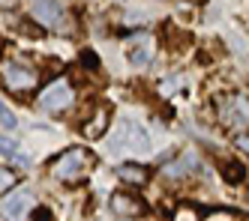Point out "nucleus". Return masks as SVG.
I'll list each match as a JSON object with an SVG mask.
<instances>
[{
    "mask_svg": "<svg viewBox=\"0 0 249 221\" xmlns=\"http://www.w3.org/2000/svg\"><path fill=\"white\" fill-rule=\"evenodd\" d=\"M108 150H111V153H147V150H150V138H147V132H144L138 123L123 120L120 128L111 135Z\"/></svg>",
    "mask_w": 249,
    "mask_h": 221,
    "instance_id": "obj_1",
    "label": "nucleus"
},
{
    "mask_svg": "<svg viewBox=\"0 0 249 221\" xmlns=\"http://www.w3.org/2000/svg\"><path fill=\"white\" fill-rule=\"evenodd\" d=\"M93 156L81 150V146H72V150H66L54 164H51V176L60 179V182H69V179H78L87 168H90Z\"/></svg>",
    "mask_w": 249,
    "mask_h": 221,
    "instance_id": "obj_2",
    "label": "nucleus"
},
{
    "mask_svg": "<svg viewBox=\"0 0 249 221\" xmlns=\"http://www.w3.org/2000/svg\"><path fill=\"white\" fill-rule=\"evenodd\" d=\"M72 102H75V93H72V87H69L66 78L51 81L48 87H42V93H39V105L48 108V110H63Z\"/></svg>",
    "mask_w": 249,
    "mask_h": 221,
    "instance_id": "obj_3",
    "label": "nucleus"
},
{
    "mask_svg": "<svg viewBox=\"0 0 249 221\" xmlns=\"http://www.w3.org/2000/svg\"><path fill=\"white\" fill-rule=\"evenodd\" d=\"M30 206H36V197H33V191L27 189H18V191H12L3 204H0V215L9 218V221H18L30 212Z\"/></svg>",
    "mask_w": 249,
    "mask_h": 221,
    "instance_id": "obj_4",
    "label": "nucleus"
},
{
    "mask_svg": "<svg viewBox=\"0 0 249 221\" xmlns=\"http://www.w3.org/2000/svg\"><path fill=\"white\" fill-rule=\"evenodd\" d=\"M3 81H6V87L9 90H33L36 87V72L33 69H27L24 63H6L3 66Z\"/></svg>",
    "mask_w": 249,
    "mask_h": 221,
    "instance_id": "obj_5",
    "label": "nucleus"
},
{
    "mask_svg": "<svg viewBox=\"0 0 249 221\" xmlns=\"http://www.w3.org/2000/svg\"><path fill=\"white\" fill-rule=\"evenodd\" d=\"M30 15H33V21H39L42 27H57L63 21V9H60L57 0H36Z\"/></svg>",
    "mask_w": 249,
    "mask_h": 221,
    "instance_id": "obj_6",
    "label": "nucleus"
},
{
    "mask_svg": "<svg viewBox=\"0 0 249 221\" xmlns=\"http://www.w3.org/2000/svg\"><path fill=\"white\" fill-rule=\"evenodd\" d=\"M0 153H3L6 158H12V161H18V164H30V156L21 150V143L15 141V138L0 135Z\"/></svg>",
    "mask_w": 249,
    "mask_h": 221,
    "instance_id": "obj_7",
    "label": "nucleus"
},
{
    "mask_svg": "<svg viewBox=\"0 0 249 221\" xmlns=\"http://www.w3.org/2000/svg\"><path fill=\"white\" fill-rule=\"evenodd\" d=\"M111 209L120 215H138L141 212V200L129 197V194H114L111 197Z\"/></svg>",
    "mask_w": 249,
    "mask_h": 221,
    "instance_id": "obj_8",
    "label": "nucleus"
},
{
    "mask_svg": "<svg viewBox=\"0 0 249 221\" xmlns=\"http://www.w3.org/2000/svg\"><path fill=\"white\" fill-rule=\"evenodd\" d=\"M120 179L132 182V186H144L147 182V168H141V164H120Z\"/></svg>",
    "mask_w": 249,
    "mask_h": 221,
    "instance_id": "obj_9",
    "label": "nucleus"
},
{
    "mask_svg": "<svg viewBox=\"0 0 249 221\" xmlns=\"http://www.w3.org/2000/svg\"><path fill=\"white\" fill-rule=\"evenodd\" d=\"M222 179L228 182V186H240V182L246 179V168L240 161H225L222 164Z\"/></svg>",
    "mask_w": 249,
    "mask_h": 221,
    "instance_id": "obj_10",
    "label": "nucleus"
},
{
    "mask_svg": "<svg viewBox=\"0 0 249 221\" xmlns=\"http://www.w3.org/2000/svg\"><path fill=\"white\" fill-rule=\"evenodd\" d=\"M129 63L132 66H147L150 63V45L144 42V36H141V42L129 48Z\"/></svg>",
    "mask_w": 249,
    "mask_h": 221,
    "instance_id": "obj_11",
    "label": "nucleus"
},
{
    "mask_svg": "<svg viewBox=\"0 0 249 221\" xmlns=\"http://www.w3.org/2000/svg\"><path fill=\"white\" fill-rule=\"evenodd\" d=\"M201 221H240V215L231 212V209H210Z\"/></svg>",
    "mask_w": 249,
    "mask_h": 221,
    "instance_id": "obj_12",
    "label": "nucleus"
},
{
    "mask_svg": "<svg viewBox=\"0 0 249 221\" xmlns=\"http://www.w3.org/2000/svg\"><path fill=\"white\" fill-rule=\"evenodd\" d=\"M174 221H201V218H198V212H195L192 206H180L177 215H174Z\"/></svg>",
    "mask_w": 249,
    "mask_h": 221,
    "instance_id": "obj_13",
    "label": "nucleus"
},
{
    "mask_svg": "<svg viewBox=\"0 0 249 221\" xmlns=\"http://www.w3.org/2000/svg\"><path fill=\"white\" fill-rule=\"evenodd\" d=\"M0 123H3V128H15V117H12V110H6L3 102H0Z\"/></svg>",
    "mask_w": 249,
    "mask_h": 221,
    "instance_id": "obj_14",
    "label": "nucleus"
},
{
    "mask_svg": "<svg viewBox=\"0 0 249 221\" xmlns=\"http://www.w3.org/2000/svg\"><path fill=\"white\" fill-rule=\"evenodd\" d=\"M81 66H87V69H96V66H99V57H96L93 51H84V54H81Z\"/></svg>",
    "mask_w": 249,
    "mask_h": 221,
    "instance_id": "obj_15",
    "label": "nucleus"
},
{
    "mask_svg": "<svg viewBox=\"0 0 249 221\" xmlns=\"http://www.w3.org/2000/svg\"><path fill=\"white\" fill-rule=\"evenodd\" d=\"M12 182H15V176H12L6 168H0V191H6V189L12 186Z\"/></svg>",
    "mask_w": 249,
    "mask_h": 221,
    "instance_id": "obj_16",
    "label": "nucleus"
},
{
    "mask_svg": "<svg viewBox=\"0 0 249 221\" xmlns=\"http://www.w3.org/2000/svg\"><path fill=\"white\" fill-rule=\"evenodd\" d=\"M33 221H54V215H51L48 206H36V212H33Z\"/></svg>",
    "mask_w": 249,
    "mask_h": 221,
    "instance_id": "obj_17",
    "label": "nucleus"
},
{
    "mask_svg": "<svg viewBox=\"0 0 249 221\" xmlns=\"http://www.w3.org/2000/svg\"><path fill=\"white\" fill-rule=\"evenodd\" d=\"M234 143L240 146V150H243L246 156H249V135H237V141H234Z\"/></svg>",
    "mask_w": 249,
    "mask_h": 221,
    "instance_id": "obj_18",
    "label": "nucleus"
},
{
    "mask_svg": "<svg viewBox=\"0 0 249 221\" xmlns=\"http://www.w3.org/2000/svg\"><path fill=\"white\" fill-rule=\"evenodd\" d=\"M18 6V0H0V9H15Z\"/></svg>",
    "mask_w": 249,
    "mask_h": 221,
    "instance_id": "obj_19",
    "label": "nucleus"
},
{
    "mask_svg": "<svg viewBox=\"0 0 249 221\" xmlns=\"http://www.w3.org/2000/svg\"><path fill=\"white\" fill-rule=\"evenodd\" d=\"M0 51H3V39H0Z\"/></svg>",
    "mask_w": 249,
    "mask_h": 221,
    "instance_id": "obj_20",
    "label": "nucleus"
}]
</instances>
